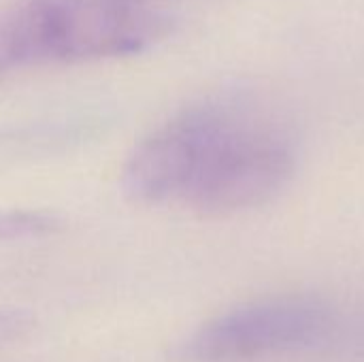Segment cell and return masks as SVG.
<instances>
[{"mask_svg": "<svg viewBox=\"0 0 364 362\" xmlns=\"http://www.w3.org/2000/svg\"><path fill=\"white\" fill-rule=\"evenodd\" d=\"M299 143L288 119L254 92L209 96L130 154L122 188L134 203L179 201L207 215L262 207L292 181Z\"/></svg>", "mask_w": 364, "mask_h": 362, "instance_id": "1", "label": "cell"}, {"mask_svg": "<svg viewBox=\"0 0 364 362\" xmlns=\"http://www.w3.org/2000/svg\"><path fill=\"white\" fill-rule=\"evenodd\" d=\"M166 34L119 0H26L0 13V75L134 53Z\"/></svg>", "mask_w": 364, "mask_h": 362, "instance_id": "2", "label": "cell"}, {"mask_svg": "<svg viewBox=\"0 0 364 362\" xmlns=\"http://www.w3.org/2000/svg\"><path fill=\"white\" fill-rule=\"evenodd\" d=\"M335 329L333 307L316 297L284 294L232 307L192 333L181 356L190 362H254L316 348Z\"/></svg>", "mask_w": 364, "mask_h": 362, "instance_id": "3", "label": "cell"}, {"mask_svg": "<svg viewBox=\"0 0 364 362\" xmlns=\"http://www.w3.org/2000/svg\"><path fill=\"white\" fill-rule=\"evenodd\" d=\"M130 11L149 19L166 34H171L188 15V11L200 0H119Z\"/></svg>", "mask_w": 364, "mask_h": 362, "instance_id": "4", "label": "cell"}, {"mask_svg": "<svg viewBox=\"0 0 364 362\" xmlns=\"http://www.w3.org/2000/svg\"><path fill=\"white\" fill-rule=\"evenodd\" d=\"M32 324L34 320L26 312H0V346L23 337Z\"/></svg>", "mask_w": 364, "mask_h": 362, "instance_id": "5", "label": "cell"}]
</instances>
